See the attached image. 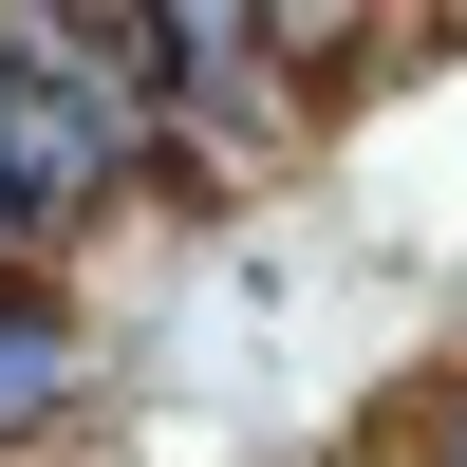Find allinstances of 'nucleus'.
<instances>
[{"instance_id":"2","label":"nucleus","mask_w":467,"mask_h":467,"mask_svg":"<svg viewBox=\"0 0 467 467\" xmlns=\"http://www.w3.org/2000/svg\"><path fill=\"white\" fill-rule=\"evenodd\" d=\"M57 411H75V318H57L37 281H0V449L57 431Z\"/></svg>"},{"instance_id":"3","label":"nucleus","mask_w":467,"mask_h":467,"mask_svg":"<svg viewBox=\"0 0 467 467\" xmlns=\"http://www.w3.org/2000/svg\"><path fill=\"white\" fill-rule=\"evenodd\" d=\"M431 467H467V374H449V393H431Z\"/></svg>"},{"instance_id":"1","label":"nucleus","mask_w":467,"mask_h":467,"mask_svg":"<svg viewBox=\"0 0 467 467\" xmlns=\"http://www.w3.org/2000/svg\"><path fill=\"white\" fill-rule=\"evenodd\" d=\"M131 150H150V94H112V75L37 57V37L0 19V206H19V244L94 224L112 187H131Z\"/></svg>"}]
</instances>
